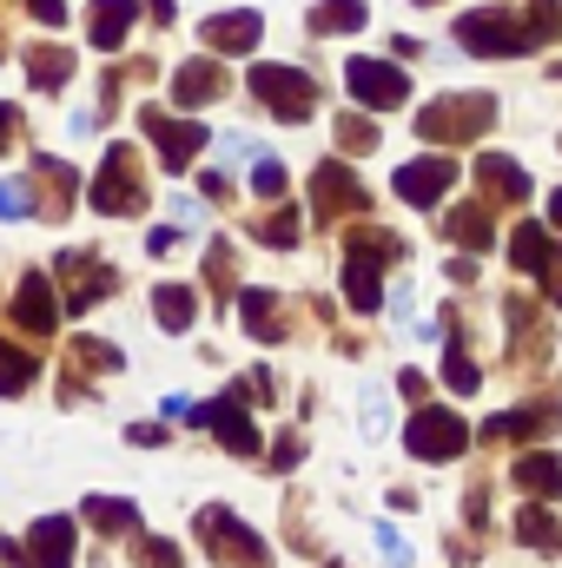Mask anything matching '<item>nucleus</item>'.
Here are the masks:
<instances>
[{"label":"nucleus","mask_w":562,"mask_h":568,"mask_svg":"<svg viewBox=\"0 0 562 568\" xmlns=\"http://www.w3.org/2000/svg\"><path fill=\"white\" fill-rule=\"evenodd\" d=\"M199 536H205L212 562H225V568H272L265 536H259V529H245L232 509H199Z\"/></svg>","instance_id":"f257e3e1"},{"label":"nucleus","mask_w":562,"mask_h":568,"mask_svg":"<svg viewBox=\"0 0 562 568\" xmlns=\"http://www.w3.org/2000/svg\"><path fill=\"white\" fill-rule=\"evenodd\" d=\"M496 120V100L490 93H436L430 106H423L418 133L423 140H470V133H483Z\"/></svg>","instance_id":"f03ea898"},{"label":"nucleus","mask_w":562,"mask_h":568,"mask_svg":"<svg viewBox=\"0 0 562 568\" xmlns=\"http://www.w3.org/2000/svg\"><path fill=\"white\" fill-rule=\"evenodd\" d=\"M252 93H259V106L279 113L284 126H304L311 106H318V80L298 73V67H259V73H252Z\"/></svg>","instance_id":"7ed1b4c3"},{"label":"nucleus","mask_w":562,"mask_h":568,"mask_svg":"<svg viewBox=\"0 0 562 568\" xmlns=\"http://www.w3.org/2000/svg\"><path fill=\"white\" fill-rule=\"evenodd\" d=\"M93 205L107 212V219H133L145 205V185H140V165H133V145H113L107 152V165H100V179H93Z\"/></svg>","instance_id":"20e7f679"},{"label":"nucleus","mask_w":562,"mask_h":568,"mask_svg":"<svg viewBox=\"0 0 562 568\" xmlns=\"http://www.w3.org/2000/svg\"><path fill=\"white\" fill-rule=\"evenodd\" d=\"M456 40H463L470 53H530V47H536V40H530V27H523L516 13H503V7L463 13V20H456Z\"/></svg>","instance_id":"39448f33"},{"label":"nucleus","mask_w":562,"mask_h":568,"mask_svg":"<svg viewBox=\"0 0 562 568\" xmlns=\"http://www.w3.org/2000/svg\"><path fill=\"white\" fill-rule=\"evenodd\" d=\"M404 443H411V456H423V463H450L470 443V429H463L456 410H418L411 429H404Z\"/></svg>","instance_id":"423d86ee"},{"label":"nucleus","mask_w":562,"mask_h":568,"mask_svg":"<svg viewBox=\"0 0 562 568\" xmlns=\"http://www.w3.org/2000/svg\"><path fill=\"white\" fill-rule=\"evenodd\" d=\"M344 80H351L358 106H378V113H391V106H404V100H411V80H404L391 60H351V67H344Z\"/></svg>","instance_id":"0eeeda50"},{"label":"nucleus","mask_w":562,"mask_h":568,"mask_svg":"<svg viewBox=\"0 0 562 568\" xmlns=\"http://www.w3.org/2000/svg\"><path fill=\"white\" fill-rule=\"evenodd\" d=\"M510 258H516V272H536V278H550V291L562 297V245L550 225H516V239H510Z\"/></svg>","instance_id":"6e6552de"},{"label":"nucleus","mask_w":562,"mask_h":568,"mask_svg":"<svg viewBox=\"0 0 562 568\" xmlns=\"http://www.w3.org/2000/svg\"><path fill=\"white\" fill-rule=\"evenodd\" d=\"M145 140L159 145L165 172H185V165H192V152L205 145V126H192V120H165L159 106H145Z\"/></svg>","instance_id":"1a4fd4ad"},{"label":"nucleus","mask_w":562,"mask_h":568,"mask_svg":"<svg viewBox=\"0 0 562 568\" xmlns=\"http://www.w3.org/2000/svg\"><path fill=\"white\" fill-rule=\"evenodd\" d=\"M398 252H404L398 239H358V245H351L344 284H351V304H358V311H378V258H398Z\"/></svg>","instance_id":"9d476101"},{"label":"nucleus","mask_w":562,"mask_h":568,"mask_svg":"<svg viewBox=\"0 0 562 568\" xmlns=\"http://www.w3.org/2000/svg\"><path fill=\"white\" fill-rule=\"evenodd\" d=\"M311 199H318V219L331 225L338 212H364V199H371V192L358 185V172H351V165H338V159H331V165H318V185H311Z\"/></svg>","instance_id":"9b49d317"},{"label":"nucleus","mask_w":562,"mask_h":568,"mask_svg":"<svg viewBox=\"0 0 562 568\" xmlns=\"http://www.w3.org/2000/svg\"><path fill=\"white\" fill-rule=\"evenodd\" d=\"M450 185H456V165H450L443 152H430V159H411V165L398 172V199H404V205H436Z\"/></svg>","instance_id":"f8f14e48"},{"label":"nucleus","mask_w":562,"mask_h":568,"mask_svg":"<svg viewBox=\"0 0 562 568\" xmlns=\"http://www.w3.org/2000/svg\"><path fill=\"white\" fill-rule=\"evenodd\" d=\"M27 568H73V523L67 516H40L20 542Z\"/></svg>","instance_id":"ddd939ff"},{"label":"nucleus","mask_w":562,"mask_h":568,"mask_svg":"<svg viewBox=\"0 0 562 568\" xmlns=\"http://www.w3.org/2000/svg\"><path fill=\"white\" fill-rule=\"evenodd\" d=\"M199 424L219 429V436H225V449H239V456H252V449H259V429H252V417H245L239 390H225L219 404H205V410H199Z\"/></svg>","instance_id":"4468645a"},{"label":"nucleus","mask_w":562,"mask_h":568,"mask_svg":"<svg viewBox=\"0 0 562 568\" xmlns=\"http://www.w3.org/2000/svg\"><path fill=\"white\" fill-rule=\"evenodd\" d=\"M205 47H212V53H252V47H259V13H252V7L212 13V20H205Z\"/></svg>","instance_id":"2eb2a0df"},{"label":"nucleus","mask_w":562,"mask_h":568,"mask_svg":"<svg viewBox=\"0 0 562 568\" xmlns=\"http://www.w3.org/2000/svg\"><path fill=\"white\" fill-rule=\"evenodd\" d=\"M225 93V73L212 67V60H185L179 73H172V106H212Z\"/></svg>","instance_id":"dca6fc26"},{"label":"nucleus","mask_w":562,"mask_h":568,"mask_svg":"<svg viewBox=\"0 0 562 568\" xmlns=\"http://www.w3.org/2000/svg\"><path fill=\"white\" fill-rule=\"evenodd\" d=\"M13 317L27 324V331H53L60 324V304H53V284L47 278H27L13 291Z\"/></svg>","instance_id":"f3484780"},{"label":"nucleus","mask_w":562,"mask_h":568,"mask_svg":"<svg viewBox=\"0 0 562 568\" xmlns=\"http://www.w3.org/2000/svg\"><path fill=\"white\" fill-rule=\"evenodd\" d=\"M140 0H93V47H120L133 33Z\"/></svg>","instance_id":"a211bd4d"},{"label":"nucleus","mask_w":562,"mask_h":568,"mask_svg":"<svg viewBox=\"0 0 562 568\" xmlns=\"http://www.w3.org/2000/svg\"><path fill=\"white\" fill-rule=\"evenodd\" d=\"M27 67H33V87H40V93H60V87L73 80V53H67V47H33Z\"/></svg>","instance_id":"6ab92c4d"},{"label":"nucleus","mask_w":562,"mask_h":568,"mask_svg":"<svg viewBox=\"0 0 562 568\" xmlns=\"http://www.w3.org/2000/svg\"><path fill=\"white\" fill-rule=\"evenodd\" d=\"M476 179H483L496 199H523V192H530L523 165H516V159H496V152H490V159H476Z\"/></svg>","instance_id":"aec40b11"},{"label":"nucleus","mask_w":562,"mask_h":568,"mask_svg":"<svg viewBox=\"0 0 562 568\" xmlns=\"http://www.w3.org/2000/svg\"><path fill=\"white\" fill-rule=\"evenodd\" d=\"M516 483H523V489H543V496L556 503L562 496V456H550V449L523 456V463H516Z\"/></svg>","instance_id":"412c9836"},{"label":"nucleus","mask_w":562,"mask_h":568,"mask_svg":"<svg viewBox=\"0 0 562 568\" xmlns=\"http://www.w3.org/2000/svg\"><path fill=\"white\" fill-rule=\"evenodd\" d=\"M192 311H199V304H192V291H185V284H159V291H152V317H159L165 331H185V324H192Z\"/></svg>","instance_id":"4be33fe9"},{"label":"nucleus","mask_w":562,"mask_h":568,"mask_svg":"<svg viewBox=\"0 0 562 568\" xmlns=\"http://www.w3.org/2000/svg\"><path fill=\"white\" fill-rule=\"evenodd\" d=\"M364 20H371L364 0H318V13H311L318 33H324V27H331V33H351V27H364Z\"/></svg>","instance_id":"5701e85b"},{"label":"nucleus","mask_w":562,"mask_h":568,"mask_svg":"<svg viewBox=\"0 0 562 568\" xmlns=\"http://www.w3.org/2000/svg\"><path fill=\"white\" fill-rule=\"evenodd\" d=\"M516 536H523L536 556H556V542H562V529H556L550 509H523V516H516Z\"/></svg>","instance_id":"b1692460"},{"label":"nucleus","mask_w":562,"mask_h":568,"mask_svg":"<svg viewBox=\"0 0 562 568\" xmlns=\"http://www.w3.org/2000/svg\"><path fill=\"white\" fill-rule=\"evenodd\" d=\"M456 245H490V205L476 199V205H463V212H450V225H443Z\"/></svg>","instance_id":"393cba45"},{"label":"nucleus","mask_w":562,"mask_h":568,"mask_svg":"<svg viewBox=\"0 0 562 568\" xmlns=\"http://www.w3.org/2000/svg\"><path fill=\"white\" fill-rule=\"evenodd\" d=\"M87 523L133 536V529H140V509H133V503H113V496H93V503H87Z\"/></svg>","instance_id":"a878e982"},{"label":"nucleus","mask_w":562,"mask_h":568,"mask_svg":"<svg viewBox=\"0 0 562 568\" xmlns=\"http://www.w3.org/2000/svg\"><path fill=\"white\" fill-rule=\"evenodd\" d=\"M33 371H40V364H33L27 351H13V344H0V397H13V390H27V384H33Z\"/></svg>","instance_id":"bb28decb"},{"label":"nucleus","mask_w":562,"mask_h":568,"mask_svg":"<svg viewBox=\"0 0 562 568\" xmlns=\"http://www.w3.org/2000/svg\"><path fill=\"white\" fill-rule=\"evenodd\" d=\"M245 324H252L259 344H272V337H279V304H272L265 291H245Z\"/></svg>","instance_id":"cd10ccee"},{"label":"nucleus","mask_w":562,"mask_h":568,"mask_svg":"<svg viewBox=\"0 0 562 568\" xmlns=\"http://www.w3.org/2000/svg\"><path fill=\"white\" fill-rule=\"evenodd\" d=\"M338 145H344V152H371V145H378V126L351 113V120H338Z\"/></svg>","instance_id":"c85d7f7f"},{"label":"nucleus","mask_w":562,"mask_h":568,"mask_svg":"<svg viewBox=\"0 0 562 568\" xmlns=\"http://www.w3.org/2000/svg\"><path fill=\"white\" fill-rule=\"evenodd\" d=\"M252 192H259V199H284V165L279 159H259V165H252Z\"/></svg>","instance_id":"c756f323"},{"label":"nucleus","mask_w":562,"mask_h":568,"mask_svg":"<svg viewBox=\"0 0 562 568\" xmlns=\"http://www.w3.org/2000/svg\"><path fill=\"white\" fill-rule=\"evenodd\" d=\"M259 239H265V245H279V252H291V245H298V212L265 219V225H259Z\"/></svg>","instance_id":"7c9ffc66"},{"label":"nucleus","mask_w":562,"mask_h":568,"mask_svg":"<svg viewBox=\"0 0 562 568\" xmlns=\"http://www.w3.org/2000/svg\"><path fill=\"white\" fill-rule=\"evenodd\" d=\"M33 199H27V179H0V219H27Z\"/></svg>","instance_id":"2f4dec72"},{"label":"nucleus","mask_w":562,"mask_h":568,"mask_svg":"<svg viewBox=\"0 0 562 568\" xmlns=\"http://www.w3.org/2000/svg\"><path fill=\"white\" fill-rule=\"evenodd\" d=\"M443 384H450V390H476V364H470L463 351H450V357H443Z\"/></svg>","instance_id":"473e14b6"},{"label":"nucleus","mask_w":562,"mask_h":568,"mask_svg":"<svg viewBox=\"0 0 562 568\" xmlns=\"http://www.w3.org/2000/svg\"><path fill=\"white\" fill-rule=\"evenodd\" d=\"M378 549H384V562L391 568H411V549H404V536H398L391 523H378Z\"/></svg>","instance_id":"72a5a7b5"},{"label":"nucleus","mask_w":562,"mask_h":568,"mask_svg":"<svg viewBox=\"0 0 562 568\" xmlns=\"http://www.w3.org/2000/svg\"><path fill=\"white\" fill-rule=\"evenodd\" d=\"M358 417H364V436H384V429H391V404H384V397H378V390H371V397H364V410H358Z\"/></svg>","instance_id":"f704fd0d"},{"label":"nucleus","mask_w":562,"mask_h":568,"mask_svg":"<svg viewBox=\"0 0 562 568\" xmlns=\"http://www.w3.org/2000/svg\"><path fill=\"white\" fill-rule=\"evenodd\" d=\"M140 549H145V556H140L145 568H179V556H172V542H140Z\"/></svg>","instance_id":"c9c22d12"},{"label":"nucleus","mask_w":562,"mask_h":568,"mask_svg":"<svg viewBox=\"0 0 562 568\" xmlns=\"http://www.w3.org/2000/svg\"><path fill=\"white\" fill-rule=\"evenodd\" d=\"M27 7H33V20H47V27L67 20V0H27Z\"/></svg>","instance_id":"e433bc0d"},{"label":"nucleus","mask_w":562,"mask_h":568,"mask_svg":"<svg viewBox=\"0 0 562 568\" xmlns=\"http://www.w3.org/2000/svg\"><path fill=\"white\" fill-rule=\"evenodd\" d=\"M20 140V113H13V106H0V145H13Z\"/></svg>","instance_id":"4c0bfd02"},{"label":"nucleus","mask_w":562,"mask_h":568,"mask_svg":"<svg viewBox=\"0 0 562 568\" xmlns=\"http://www.w3.org/2000/svg\"><path fill=\"white\" fill-rule=\"evenodd\" d=\"M127 443H140V449H152V443H159V429H152V424H133V429H127Z\"/></svg>","instance_id":"58836bf2"},{"label":"nucleus","mask_w":562,"mask_h":568,"mask_svg":"<svg viewBox=\"0 0 562 568\" xmlns=\"http://www.w3.org/2000/svg\"><path fill=\"white\" fill-rule=\"evenodd\" d=\"M550 225L562 232V192H550Z\"/></svg>","instance_id":"ea45409f"}]
</instances>
